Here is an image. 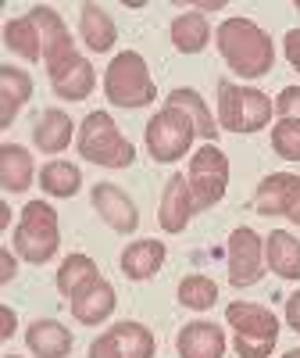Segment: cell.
<instances>
[{"label":"cell","mask_w":300,"mask_h":358,"mask_svg":"<svg viewBox=\"0 0 300 358\" xmlns=\"http://www.w3.org/2000/svg\"><path fill=\"white\" fill-rule=\"evenodd\" d=\"M215 40H218V54H222V62L229 65V72L243 76V79H261L276 65L272 36L250 18H239V15L225 18L218 25Z\"/></svg>","instance_id":"1"},{"label":"cell","mask_w":300,"mask_h":358,"mask_svg":"<svg viewBox=\"0 0 300 358\" xmlns=\"http://www.w3.org/2000/svg\"><path fill=\"white\" fill-rule=\"evenodd\" d=\"M57 248H61V226H57V212L47 201H29L22 208V219L11 236V251L29 262V265H47Z\"/></svg>","instance_id":"2"},{"label":"cell","mask_w":300,"mask_h":358,"mask_svg":"<svg viewBox=\"0 0 300 358\" xmlns=\"http://www.w3.org/2000/svg\"><path fill=\"white\" fill-rule=\"evenodd\" d=\"M225 322L232 326V348L239 358H268L279 344V319L264 305L232 301L225 308Z\"/></svg>","instance_id":"3"},{"label":"cell","mask_w":300,"mask_h":358,"mask_svg":"<svg viewBox=\"0 0 300 358\" xmlns=\"http://www.w3.org/2000/svg\"><path fill=\"white\" fill-rule=\"evenodd\" d=\"M75 147L86 162L104 165V169H129L136 162L133 140L122 136V129L114 126V118L107 111H89L79 126Z\"/></svg>","instance_id":"4"},{"label":"cell","mask_w":300,"mask_h":358,"mask_svg":"<svg viewBox=\"0 0 300 358\" xmlns=\"http://www.w3.org/2000/svg\"><path fill=\"white\" fill-rule=\"evenodd\" d=\"M104 94L114 108H147L158 101V86L150 79V69L143 62V54L122 50L111 57V65L104 72Z\"/></svg>","instance_id":"5"},{"label":"cell","mask_w":300,"mask_h":358,"mask_svg":"<svg viewBox=\"0 0 300 358\" xmlns=\"http://www.w3.org/2000/svg\"><path fill=\"white\" fill-rule=\"evenodd\" d=\"M276 101L254 86H236L229 79L218 83V126L225 133H257L272 122Z\"/></svg>","instance_id":"6"},{"label":"cell","mask_w":300,"mask_h":358,"mask_svg":"<svg viewBox=\"0 0 300 358\" xmlns=\"http://www.w3.org/2000/svg\"><path fill=\"white\" fill-rule=\"evenodd\" d=\"M193 136H197L193 118L186 111L165 104L158 115H150V122H147V151H150V158H154V162L172 165V162L190 155Z\"/></svg>","instance_id":"7"},{"label":"cell","mask_w":300,"mask_h":358,"mask_svg":"<svg viewBox=\"0 0 300 358\" xmlns=\"http://www.w3.org/2000/svg\"><path fill=\"white\" fill-rule=\"evenodd\" d=\"M190 190H193V208L197 212H207L225 197L229 187V158L222 155V147L215 143H204L200 151L190 158Z\"/></svg>","instance_id":"8"},{"label":"cell","mask_w":300,"mask_h":358,"mask_svg":"<svg viewBox=\"0 0 300 358\" xmlns=\"http://www.w3.org/2000/svg\"><path fill=\"white\" fill-rule=\"evenodd\" d=\"M254 212L257 215H286L293 226H300V176L293 172H272L264 176L254 190Z\"/></svg>","instance_id":"9"},{"label":"cell","mask_w":300,"mask_h":358,"mask_svg":"<svg viewBox=\"0 0 300 358\" xmlns=\"http://www.w3.org/2000/svg\"><path fill=\"white\" fill-rule=\"evenodd\" d=\"M29 18H33L36 29H40L47 76H54V72H61L65 65H72L79 57V50L72 43V33H68V25L61 22V15H57L54 8H47V4H36V8H29Z\"/></svg>","instance_id":"10"},{"label":"cell","mask_w":300,"mask_h":358,"mask_svg":"<svg viewBox=\"0 0 300 358\" xmlns=\"http://www.w3.org/2000/svg\"><path fill=\"white\" fill-rule=\"evenodd\" d=\"M261 276H264V241L250 226L232 229L229 233V283L254 287Z\"/></svg>","instance_id":"11"},{"label":"cell","mask_w":300,"mask_h":358,"mask_svg":"<svg viewBox=\"0 0 300 358\" xmlns=\"http://www.w3.org/2000/svg\"><path fill=\"white\" fill-rule=\"evenodd\" d=\"M89 201H93V212L100 215V222H104L107 229H114V233H136L140 212H136L133 197H129L122 187L97 183L93 194H89Z\"/></svg>","instance_id":"12"},{"label":"cell","mask_w":300,"mask_h":358,"mask_svg":"<svg viewBox=\"0 0 300 358\" xmlns=\"http://www.w3.org/2000/svg\"><path fill=\"white\" fill-rule=\"evenodd\" d=\"M193 215H197V208H193L190 179L183 172H172V179L165 183V194H161V204H158V226L165 233H183Z\"/></svg>","instance_id":"13"},{"label":"cell","mask_w":300,"mask_h":358,"mask_svg":"<svg viewBox=\"0 0 300 358\" xmlns=\"http://www.w3.org/2000/svg\"><path fill=\"white\" fill-rule=\"evenodd\" d=\"M68 305H72L75 322H82V326H100V322L114 312L118 294H114V287H111L104 276H97V280H89L86 287H79Z\"/></svg>","instance_id":"14"},{"label":"cell","mask_w":300,"mask_h":358,"mask_svg":"<svg viewBox=\"0 0 300 358\" xmlns=\"http://www.w3.org/2000/svg\"><path fill=\"white\" fill-rule=\"evenodd\" d=\"M179 358H222L225 355V330L218 322H186L175 337Z\"/></svg>","instance_id":"15"},{"label":"cell","mask_w":300,"mask_h":358,"mask_svg":"<svg viewBox=\"0 0 300 358\" xmlns=\"http://www.w3.org/2000/svg\"><path fill=\"white\" fill-rule=\"evenodd\" d=\"M25 344L36 358H65L72 351L75 337L57 319H36V322H29V330H25Z\"/></svg>","instance_id":"16"},{"label":"cell","mask_w":300,"mask_h":358,"mask_svg":"<svg viewBox=\"0 0 300 358\" xmlns=\"http://www.w3.org/2000/svg\"><path fill=\"white\" fill-rule=\"evenodd\" d=\"M264 265L279 280H300V241L286 229H272L264 236Z\"/></svg>","instance_id":"17"},{"label":"cell","mask_w":300,"mask_h":358,"mask_svg":"<svg viewBox=\"0 0 300 358\" xmlns=\"http://www.w3.org/2000/svg\"><path fill=\"white\" fill-rule=\"evenodd\" d=\"M165 244L161 241H133L126 251H122V273L133 280V283H143V280H154L165 265Z\"/></svg>","instance_id":"18"},{"label":"cell","mask_w":300,"mask_h":358,"mask_svg":"<svg viewBox=\"0 0 300 358\" xmlns=\"http://www.w3.org/2000/svg\"><path fill=\"white\" fill-rule=\"evenodd\" d=\"M93 86H97V72H93V65H89L82 54L75 57L72 65H65L61 72L50 76V90L61 101H86L89 94H93Z\"/></svg>","instance_id":"19"},{"label":"cell","mask_w":300,"mask_h":358,"mask_svg":"<svg viewBox=\"0 0 300 358\" xmlns=\"http://www.w3.org/2000/svg\"><path fill=\"white\" fill-rule=\"evenodd\" d=\"M79 33H82V43L93 54H107L114 47V40H118L114 18L100 4H82L79 8Z\"/></svg>","instance_id":"20"},{"label":"cell","mask_w":300,"mask_h":358,"mask_svg":"<svg viewBox=\"0 0 300 358\" xmlns=\"http://www.w3.org/2000/svg\"><path fill=\"white\" fill-rule=\"evenodd\" d=\"M168 108H179V111H186L190 118H193V126H197V136H204L207 143H215L218 140V118L211 115V108L204 104V97L197 94V90H190V86H175L172 94H168V101H165Z\"/></svg>","instance_id":"21"},{"label":"cell","mask_w":300,"mask_h":358,"mask_svg":"<svg viewBox=\"0 0 300 358\" xmlns=\"http://www.w3.org/2000/svg\"><path fill=\"white\" fill-rule=\"evenodd\" d=\"M72 118H68V111H61V108H47L40 118H36V129H33V140H36V147L43 155H61L65 147L72 143Z\"/></svg>","instance_id":"22"},{"label":"cell","mask_w":300,"mask_h":358,"mask_svg":"<svg viewBox=\"0 0 300 358\" xmlns=\"http://www.w3.org/2000/svg\"><path fill=\"white\" fill-rule=\"evenodd\" d=\"M33 97V76L15 69V65H0V104H4V111H0V126H11L18 108Z\"/></svg>","instance_id":"23"},{"label":"cell","mask_w":300,"mask_h":358,"mask_svg":"<svg viewBox=\"0 0 300 358\" xmlns=\"http://www.w3.org/2000/svg\"><path fill=\"white\" fill-rule=\"evenodd\" d=\"M33 155L22 143H0V183L8 194H22L33 183Z\"/></svg>","instance_id":"24"},{"label":"cell","mask_w":300,"mask_h":358,"mask_svg":"<svg viewBox=\"0 0 300 358\" xmlns=\"http://www.w3.org/2000/svg\"><path fill=\"white\" fill-rule=\"evenodd\" d=\"M168 36H172V47L179 54H200L207 47V40H211V25H207V18L200 11L190 8L186 15H175L172 18Z\"/></svg>","instance_id":"25"},{"label":"cell","mask_w":300,"mask_h":358,"mask_svg":"<svg viewBox=\"0 0 300 358\" xmlns=\"http://www.w3.org/2000/svg\"><path fill=\"white\" fill-rule=\"evenodd\" d=\"M4 47L25 62H43V40H40V29L36 22L22 15V18H8L4 22Z\"/></svg>","instance_id":"26"},{"label":"cell","mask_w":300,"mask_h":358,"mask_svg":"<svg viewBox=\"0 0 300 358\" xmlns=\"http://www.w3.org/2000/svg\"><path fill=\"white\" fill-rule=\"evenodd\" d=\"M111 341L118 344V351H122V358H154V351H158V341H154V334L147 330L143 322H114L111 326Z\"/></svg>","instance_id":"27"},{"label":"cell","mask_w":300,"mask_h":358,"mask_svg":"<svg viewBox=\"0 0 300 358\" xmlns=\"http://www.w3.org/2000/svg\"><path fill=\"white\" fill-rule=\"evenodd\" d=\"M40 187L50 194V197H75L79 187H82V172L79 165L72 162H61V158H54L40 169Z\"/></svg>","instance_id":"28"},{"label":"cell","mask_w":300,"mask_h":358,"mask_svg":"<svg viewBox=\"0 0 300 358\" xmlns=\"http://www.w3.org/2000/svg\"><path fill=\"white\" fill-rule=\"evenodd\" d=\"M100 273H97V262L89 258V255H68L65 262H61V268H57V290H61L68 301L75 297V290L79 287H86L89 280H97Z\"/></svg>","instance_id":"29"},{"label":"cell","mask_w":300,"mask_h":358,"mask_svg":"<svg viewBox=\"0 0 300 358\" xmlns=\"http://www.w3.org/2000/svg\"><path fill=\"white\" fill-rule=\"evenodd\" d=\"M179 305L183 308H193V312H207L215 301H218V283L211 280V276H200V273H193V276H183V283H179Z\"/></svg>","instance_id":"30"},{"label":"cell","mask_w":300,"mask_h":358,"mask_svg":"<svg viewBox=\"0 0 300 358\" xmlns=\"http://www.w3.org/2000/svg\"><path fill=\"white\" fill-rule=\"evenodd\" d=\"M272 151L286 162H300V118H279L272 129Z\"/></svg>","instance_id":"31"},{"label":"cell","mask_w":300,"mask_h":358,"mask_svg":"<svg viewBox=\"0 0 300 358\" xmlns=\"http://www.w3.org/2000/svg\"><path fill=\"white\" fill-rule=\"evenodd\" d=\"M276 115L279 118H300V86H286L276 97Z\"/></svg>","instance_id":"32"},{"label":"cell","mask_w":300,"mask_h":358,"mask_svg":"<svg viewBox=\"0 0 300 358\" xmlns=\"http://www.w3.org/2000/svg\"><path fill=\"white\" fill-rule=\"evenodd\" d=\"M86 358H122V351H118V344L111 341V334H100L93 344H89Z\"/></svg>","instance_id":"33"},{"label":"cell","mask_w":300,"mask_h":358,"mask_svg":"<svg viewBox=\"0 0 300 358\" xmlns=\"http://www.w3.org/2000/svg\"><path fill=\"white\" fill-rule=\"evenodd\" d=\"M283 50H286V62L300 72V29H290L286 40H283Z\"/></svg>","instance_id":"34"},{"label":"cell","mask_w":300,"mask_h":358,"mask_svg":"<svg viewBox=\"0 0 300 358\" xmlns=\"http://www.w3.org/2000/svg\"><path fill=\"white\" fill-rule=\"evenodd\" d=\"M286 326L300 334V290H293L286 297Z\"/></svg>","instance_id":"35"},{"label":"cell","mask_w":300,"mask_h":358,"mask_svg":"<svg viewBox=\"0 0 300 358\" xmlns=\"http://www.w3.org/2000/svg\"><path fill=\"white\" fill-rule=\"evenodd\" d=\"M11 280H15V251L8 248L0 255V283H11Z\"/></svg>","instance_id":"36"},{"label":"cell","mask_w":300,"mask_h":358,"mask_svg":"<svg viewBox=\"0 0 300 358\" xmlns=\"http://www.w3.org/2000/svg\"><path fill=\"white\" fill-rule=\"evenodd\" d=\"M15 326H18V319H15V308H11V305H4V330H0V337H4V341H11V337H15Z\"/></svg>","instance_id":"37"},{"label":"cell","mask_w":300,"mask_h":358,"mask_svg":"<svg viewBox=\"0 0 300 358\" xmlns=\"http://www.w3.org/2000/svg\"><path fill=\"white\" fill-rule=\"evenodd\" d=\"M8 222H11V208H8V204H0V229H4Z\"/></svg>","instance_id":"38"},{"label":"cell","mask_w":300,"mask_h":358,"mask_svg":"<svg viewBox=\"0 0 300 358\" xmlns=\"http://www.w3.org/2000/svg\"><path fill=\"white\" fill-rule=\"evenodd\" d=\"M283 358H300V348H293V351H286Z\"/></svg>","instance_id":"39"},{"label":"cell","mask_w":300,"mask_h":358,"mask_svg":"<svg viewBox=\"0 0 300 358\" xmlns=\"http://www.w3.org/2000/svg\"><path fill=\"white\" fill-rule=\"evenodd\" d=\"M4 358H18V355H4Z\"/></svg>","instance_id":"40"},{"label":"cell","mask_w":300,"mask_h":358,"mask_svg":"<svg viewBox=\"0 0 300 358\" xmlns=\"http://www.w3.org/2000/svg\"><path fill=\"white\" fill-rule=\"evenodd\" d=\"M297 11H300V0H297Z\"/></svg>","instance_id":"41"}]
</instances>
